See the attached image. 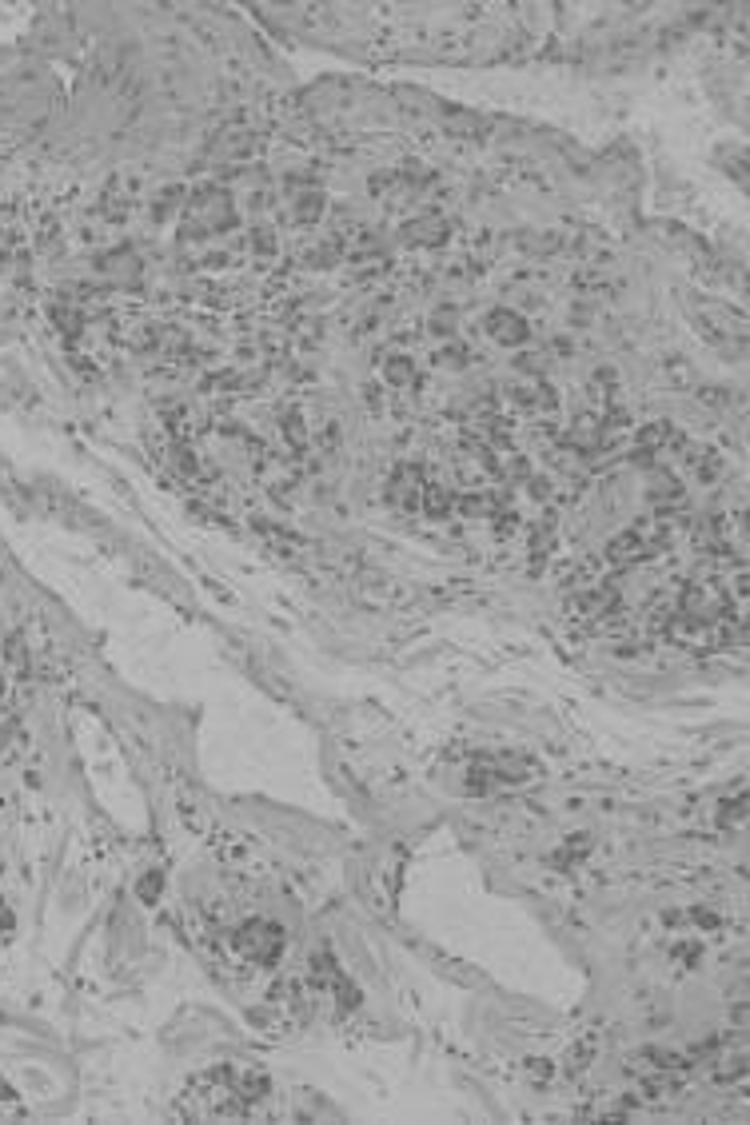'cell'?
<instances>
[{"label":"cell","instance_id":"cell-1","mask_svg":"<svg viewBox=\"0 0 750 1125\" xmlns=\"http://www.w3.org/2000/svg\"><path fill=\"white\" fill-rule=\"evenodd\" d=\"M184 240H208V236H224L236 224L232 212V196L216 184H204L200 192H192L188 208H184Z\"/></svg>","mask_w":750,"mask_h":1125},{"label":"cell","instance_id":"cell-9","mask_svg":"<svg viewBox=\"0 0 750 1125\" xmlns=\"http://www.w3.org/2000/svg\"><path fill=\"white\" fill-rule=\"evenodd\" d=\"M379 368H383L379 375H383L391 387H407V383H415V360H411V356H403V352H387Z\"/></svg>","mask_w":750,"mask_h":1125},{"label":"cell","instance_id":"cell-8","mask_svg":"<svg viewBox=\"0 0 750 1125\" xmlns=\"http://www.w3.org/2000/svg\"><path fill=\"white\" fill-rule=\"evenodd\" d=\"M100 268L112 276V280H128V284H136L140 280V260L128 252V248H116V252H108L104 260H100Z\"/></svg>","mask_w":750,"mask_h":1125},{"label":"cell","instance_id":"cell-10","mask_svg":"<svg viewBox=\"0 0 750 1125\" xmlns=\"http://www.w3.org/2000/svg\"><path fill=\"white\" fill-rule=\"evenodd\" d=\"M451 507H455V495H447L443 487L427 483V491H423V503H419V511H427L431 519H443V515H447Z\"/></svg>","mask_w":750,"mask_h":1125},{"label":"cell","instance_id":"cell-6","mask_svg":"<svg viewBox=\"0 0 750 1125\" xmlns=\"http://www.w3.org/2000/svg\"><path fill=\"white\" fill-rule=\"evenodd\" d=\"M403 240L419 244V248H439V244H447V220L439 212H423L411 224H403Z\"/></svg>","mask_w":750,"mask_h":1125},{"label":"cell","instance_id":"cell-5","mask_svg":"<svg viewBox=\"0 0 750 1125\" xmlns=\"http://www.w3.org/2000/svg\"><path fill=\"white\" fill-rule=\"evenodd\" d=\"M507 403H511L515 411L539 415V411H555V391H551L543 379H527V383L507 387Z\"/></svg>","mask_w":750,"mask_h":1125},{"label":"cell","instance_id":"cell-2","mask_svg":"<svg viewBox=\"0 0 750 1125\" xmlns=\"http://www.w3.org/2000/svg\"><path fill=\"white\" fill-rule=\"evenodd\" d=\"M236 950H240L244 958H252V962H276V958H280V950H284V934H280V926H272V922L256 918V922L240 926V934H236Z\"/></svg>","mask_w":750,"mask_h":1125},{"label":"cell","instance_id":"cell-11","mask_svg":"<svg viewBox=\"0 0 750 1125\" xmlns=\"http://www.w3.org/2000/svg\"><path fill=\"white\" fill-rule=\"evenodd\" d=\"M320 216H324V196H320V192L300 196L296 208H292V220H296V224H316Z\"/></svg>","mask_w":750,"mask_h":1125},{"label":"cell","instance_id":"cell-3","mask_svg":"<svg viewBox=\"0 0 750 1125\" xmlns=\"http://www.w3.org/2000/svg\"><path fill=\"white\" fill-rule=\"evenodd\" d=\"M423 491H427L423 467H415V463H399V467L387 475V483H383L387 503H391V507H403V511H419Z\"/></svg>","mask_w":750,"mask_h":1125},{"label":"cell","instance_id":"cell-14","mask_svg":"<svg viewBox=\"0 0 750 1125\" xmlns=\"http://www.w3.org/2000/svg\"><path fill=\"white\" fill-rule=\"evenodd\" d=\"M0 687H4V679H0Z\"/></svg>","mask_w":750,"mask_h":1125},{"label":"cell","instance_id":"cell-12","mask_svg":"<svg viewBox=\"0 0 750 1125\" xmlns=\"http://www.w3.org/2000/svg\"><path fill=\"white\" fill-rule=\"evenodd\" d=\"M252 252H256V256H276V252H280V248H276V232H272V228H256V232H252Z\"/></svg>","mask_w":750,"mask_h":1125},{"label":"cell","instance_id":"cell-13","mask_svg":"<svg viewBox=\"0 0 750 1125\" xmlns=\"http://www.w3.org/2000/svg\"><path fill=\"white\" fill-rule=\"evenodd\" d=\"M471 356H467V348H459V344H451V348H443L439 352V364H447V368H459V364H467Z\"/></svg>","mask_w":750,"mask_h":1125},{"label":"cell","instance_id":"cell-4","mask_svg":"<svg viewBox=\"0 0 750 1125\" xmlns=\"http://www.w3.org/2000/svg\"><path fill=\"white\" fill-rule=\"evenodd\" d=\"M483 332H487L495 344H503V348H523V344L531 340V324H527L519 312H511V308H495V312H487Z\"/></svg>","mask_w":750,"mask_h":1125},{"label":"cell","instance_id":"cell-7","mask_svg":"<svg viewBox=\"0 0 750 1125\" xmlns=\"http://www.w3.org/2000/svg\"><path fill=\"white\" fill-rule=\"evenodd\" d=\"M651 499H655V507H683V483L671 475V471H663V467H651Z\"/></svg>","mask_w":750,"mask_h":1125}]
</instances>
